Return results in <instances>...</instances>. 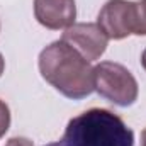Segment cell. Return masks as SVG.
Here are the masks:
<instances>
[{
	"label": "cell",
	"instance_id": "cell-1",
	"mask_svg": "<svg viewBox=\"0 0 146 146\" xmlns=\"http://www.w3.org/2000/svg\"><path fill=\"white\" fill-rule=\"evenodd\" d=\"M41 76L61 95L80 100L94 92V68L65 41H53L39 53Z\"/></svg>",
	"mask_w": 146,
	"mask_h": 146
},
{
	"label": "cell",
	"instance_id": "cell-2",
	"mask_svg": "<svg viewBox=\"0 0 146 146\" xmlns=\"http://www.w3.org/2000/svg\"><path fill=\"white\" fill-rule=\"evenodd\" d=\"M44 146H134V133L112 110L88 109L68 121L56 143Z\"/></svg>",
	"mask_w": 146,
	"mask_h": 146
},
{
	"label": "cell",
	"instance_id": "cell-3",
	"mask_svg": "<svg viewBox=\"0 0 146 146\" xmlns=\"http://www.w3.org/2000/svg\"><path fill=\"white\" fill-rule=\"evenodd\" d=\"M94 90L119 107L133 106L139 94L134 75L114 61H100L94 66Z\"/></svg>",
	"mask_w": 146,
	"mask_h": 146
},
{
	"label": "cell",
	"instance_id": "cell-4",
	"mask_svg": "<svg viewBox=\"0 0 146 146\" xmlns=\"http://www.w3.org/2000/svg\"><path fill=\"white\" fill-rule=\"evenodd\" d=\"M97 24L109 39H124L136 31V2L107 0L99 12Z\"/></svg>",
	"mask_w": 146,
	"mask_h": 146
},
{
	"label": "cell",
	"instance_id": "cell-5",
	"mask_svg": "<svg viewBox=\"0 0 146 146\" xmlns=\"http://www.w3.org/2000/svg\"><path fill=\"white\" fill-rule=\"evenodd\" d=\"M61 41L70 44L87 61H95L106 53L109 37L97 22H78L65 29Z\"/></svg>",
	"mask_w": 146,
	"mask_h": 146
},
{
	"label": "cell",
	"instance_id": "cell-6",
	"mask_svg": "<svg viewBox=\"0 0 146 146\" xmlns=\"http://www.w3.org/2000/svg\"><path fill=\"white\" fill-rule=\"evenodd\" d=\"M34 15L46 29H68L75 24L76 5L75 0H34Z\"/></svg>",
	"mask_w": 146,
	"mask_h": 146
},
{
	"label": "cell",
	"instance_id": "cell-7",
	"mask_svg": "<svg viewBox=\"0 0 146 146\" xmlns=\"http://www.w3.org/2000/svg\"><path fill=\"white\" fill-rule=\"evenodd\" d=\"M134 34L146 36V0L136 2V31Z\"/></svg>",
	"mask_w": 146,
	"mask_h": 146
},
{
	"label": "cell",
	"instance_id": "cell-8",
	"mask_svg": "<svg viewBox=\"0 0 146 146\" xmlns=\"http://www.w3.org/2000/svg\"><path fill=\"white\" fill-rule=\"evenodd\" d=\"M9 127H10V109L3 100H0V139L5 136Z\"/></svg>",
	"mask_w": 146,
	"mask_h": 146
},
{
	"label": "cell",
	"instance_id": "cell-9",
	"mask_svg": "<svg viewBox=\"0 0 146 146\" xmlns=\"http://www.w3.org/2000/svg\"><path fill=\"white\" fill-rule=\"evenodd\" d=\"M5 146H34V145H33V141H31V139H27V138L14 136V138H10V139L7 141V145H5Z\"/></svg>",
	"mask_w": 146,
	"mask_h": 146
},
{
	"label": "cell",
	"instance_id": "cell-10",
	"mask_svg": "<svg viewBox=\"0 0 146 146\" xmlns=\"http://www.w3.org/2000/svg\"><path fill=\"white\" fill-rule=\"evenodd\" d=\"M3 70H5V60H3V56L0 53V76L3 75Z\"/></svg>",
	"mask_w": 146,
	"mask_h": 146
},
{
	"label": "cell",
	"instance_id": "cell-11",
	"mask_svg": "<svg viewBox=\"0 0 146 146\" xmlns=\"http://www.w3.org/2000/svg\"><path fill=\"white\" fill-rule=\"evenodd\" d=\"M141 146H146V127L141 131Z\"/></svg>",
	"mask_w": 146,
	"mask_h": 146
},
{
	"label": "cell",
	"instance_id": "cell-12",
	"mask_svg": "<svg viewBox=\"0 0 146 146\" xmlns=\"http://www.w3.org/2000/svg\"><path fill=\"white\" fill-rule=\"evenodd\" d=\"M141 65H143V68L146 70V49L143 51V54H141Z\"/></svg>",
	"mask_w": 146,
	"mask_h": 146
}]
</instances>
